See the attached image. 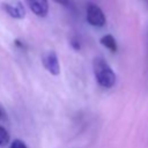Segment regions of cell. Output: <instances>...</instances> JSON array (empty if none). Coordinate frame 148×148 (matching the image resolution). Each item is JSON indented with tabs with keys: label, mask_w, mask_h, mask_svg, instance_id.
Listing matches in <instances>:
<instances>
[{
	"label": "cell",
	"mask_w": 148,
	"mask_h": 148,
	"mask_svg": "<svg viewBox=\"0 0 148 148\" xmlns=\"http://www.w3.org/2000/svg\"><path fill=\"white\" fill-rule=\"evenodd\" d=\"M101 44L103 46H105L106 49H109L111 52H116L117 51V42L113 38V36L111 35H105L101 38Z\"/></svg>",
	"instance_id": "8992f818"
},
{
	"label": "cell",
	"mask_w": 148,
	"mask_h": 148,
	"mask_svg": "<svg viewBox=\"0 0 148 148\" xmlns=\"http://www.w3.org/2000/svg\"><path fill=\"white\" fill-rule=\"evenodd\" d=\"M6 118V111L3 110V108L0 105V120H2V119H5Z\"/></svg>",
	"instance_id": "30bf717a"
},
{
	"label": "cell",
	"mask_w": 148,
	"mask_h": 148,
	"mask_svg": "<svg viewBox=\"0 0 148 148\" xmlns=\"http://www.w3.org/2000/svg\"><path fill=\"white\" fill-rule=\"evenodd\" d=\"M29 8L37 15V16H45L49 12V3L47 0H25Z\"/></svg>",
	"instance_id": "5b68a950"
},
{
	"label": "cell",
	"mask_w": 148,
	"mask_h": 148,
	"mask_svg": "<svg viewBox=\"0 0 148 148\" xmlns=\"http://www.w3.org/2000/svg\"><path fill=\"white\" fill-rule=\"evenodd\" d=\"M8 141H9L8 131H7L5 127L0 126V146H3V145H6V143H8Z\"/></svg>",
	"instance_id": "52a82bcc"
},
{
	"label": "cell",
	"mask_w": 148,
	"mask_h": 148,
	"mask_svg": "<svg viewBox=\"0 0 148 148\" xmlns=\"http://www.w3.org/2000/svg\"><path fill=\"white\" fill-rule=\"evenodd\" d=\"M71 44H72V46H73L75 50H79V49H80V42H79V39H76V38H72Z\"/></svg>",
	"instance_id": "9c48e42d"
},
{
	"label": "cell",
	"mask_w": 148,
	"mask_h": 148,
	"mask_svg": "<svg viewBox=\"0 0 148 148\" xmlns=\"http://www.w3.org/2000/svg\"><path fill=\"white\" fill-rule=\"evenodd\" d=\"M3 9L7 12V14L14 18H23L25 15L23 5L17 0H12L3 3Z\"/></svg>",
	"instance_id": "277c9868"
},
{
	"label": "cell",
	"mask_w": 148,
	"mask_h": 148,
	"mask_svg": "<svg viewBox=\"0 0 148 148\" xmlns=\"http://www.w3.org/2000/svg\"><path fill=\"white\" fill-rule=\"evenodd\" d=\"M146 1H147V2H148V0H146Z\"/></svg>",
	"instance_id": "7c38bea8"
},
{
	"label": "cell",
	"mask_w": 148,
	"mask_h": 148,
	"mask_svg": "<svg viewBox=\"0 0 148 148\" xmlns=\"http://www.w3.org/2000/svg\"><path fill=\"white\" fill-rule=\"evenodd\" d=\"M42 61H43V65L46 68V71L49 73H51L52 75H58L60 73L59 60H58L57 53L54 51H49V52L44 53V56L42 57Z\"/></svg>",
	"instance_id": "3957f363"
},
{
	"label": "cell",
	"mask_w": 148,
	"mask_h": 148,
	"mask_svg": "<svg viewBox=\"0 0 148 148\" xmlns=\"http://www.w3.org/2000/svg\"><path fill=\"white\" fill-rule=\"evenodd\" d=\"M87 21L92 25L101 28L105 24V15L103 10L95 3H88L87 6Z\"/></svg>",
	"instance_id": "7a4b0ae2"
},
{
	"label": "cell",
	"mask_w": 148,
	"mask_h": 148,
	"mask_svg": "<svg viewBox=\"0 0 148 148\" xmlns=\"http://www.w3.org/2000/svg\"><path fill=\"white\" fill-rule=\"evenodd\" d=\"M94 74L97 83L103 88H111L116 82V75L110 65L102 58L96 57L92 61Z\"/></svg>",
	"instance_id": "6da1fadb"
},
{
	"label": "cell",
	"mask_w": 148,
	"mask_h": 148,
	"mask_svg": "<svg viewBox=\"0 0 148 148\" xmlns=\"http://www.w3.org/2000/svg\"><path fill=\"white\" fill-rule=\"evenodd\" d=\"M53 1H56L60 5H67V2H68V0H53Z\"/></svg>",
	"instance_id": "8fae6325"
},
{
	"label": "cell",
	"mask_w": 148,
	"mask_h": 148,
	"mask_svg": "<svg viewBox=\"0 0 148 148\" xmlns=\"http://www.w3.org/2000/svg\"><path fill=\"white\" fill-rule=\"evenodd\" d=\"M9 148H27V146H25V143H24L22 140L16 139V140H14V141L10 143Z\"/></svg>",
	"instance_id": "ba28073f"
}]
</instances>
